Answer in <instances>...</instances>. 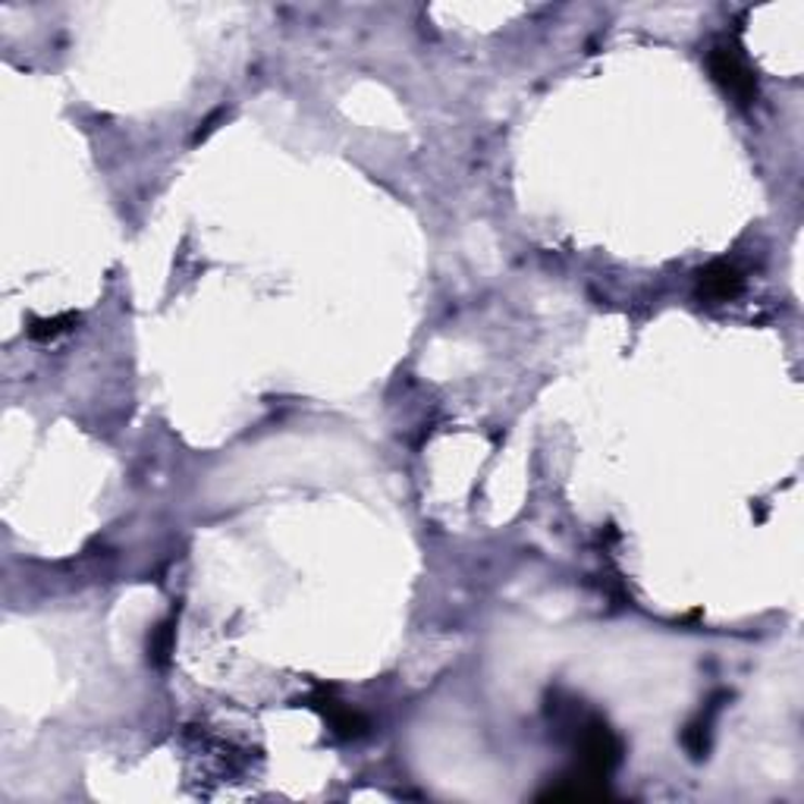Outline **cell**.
I'll list each match as a JSON object with an SVG mask.
<instances>
[{
    "label": "cell",
    "mask_w": 804,
    "mask_h": 804,
    "mask_svg": "<svg viewBox=\"0 0 804 804\" xmlns=\"http://www.w3.org/2000/svg\"><path fill=\"white\" fill-rule=\"evenodd\" d=\"M575 745H578V754H582L585 774L597 776V779H603L623 761V742L600 719H585L575 729Z\"/></svg>",
    "instance_id": "1"
},
{
    "label": "cell",
    "mask_w": 804,
    "mask_h": 804,
    "mask_svg": "<svg viewBox=\"0 0 804 804\" xmlns=\"http://www.w3.org/2000/svg\"><path fill=\"white\" fill-rule=\"evenodd\" d=\"M149 651L151 660H154L157 666H164V663L170 660V651H174V623H164V626L154 628Z\"/></svg>",
    "instance_id": "6"
},
{
    "label": "cell",
    "mask_w": 804,
    "mask_h": 804,
    "mask_svg": "<svg viewBox=\"0 0 804 804\" xmlns=\"http://www.w3.org/2000/svg\"><path fill=\"white\" fill-rule=\"evenodd\" d=\"M742 286H745L742 270L729 265V261H711L707 268H701V273H698V290H701V296L711 298V302H729V298L742 293Z\"/></svg>",
    "instance_id": "3"
},
{
    "label": "cell",
    "mask_w": 804,
    "mask_h": 804,
    "mask_svg": "<svg viewBox=\"0 0 804 804\" xmlns=\"http://www.w3.org/2000/svg\"><path fill=\"white\" fill-rule=\"evenodd\" d=\"M311 707L328 719L330 729H333L340 739H358V736L368 732V719L358 714V711H353V707H346L343 701L330 698V694H318V698L311 701Z\"/></svg>",
    "instance_id": "4"
},
{
    "label": "cell",
    "mask_w": 804,
    "mask_h": 804,
    "mask_svg": "<svg viewBox=\"0 0 804 804\" xmlns=\"http://www.w3.org/2000/svg\"><path fill=\"white\" fill-rule=\"evenodd\" d=\"M707 66H711L716 82L729 91L736 101L751 104L757 98V76H754V69L748 66L745 60L739 58V51L732 44H716L714 51L707 54Z\"/></svg>",
    "instance_id": "2"
},
{
    "label": "cell",
    "mask_w": 804,
    "mask_h": 804,
    "mask_svg": "<svg viewBox=\"0 0 804 804\" xmlns=\"http://www.w3.org/2000/svg\"><path fill=\"white\" fill-rule=\"evenodd\" d=\"M76 324H79V318L73 311L58 315V318H35L29 324V336L35 343H51V340H58L63 333H69Z\"/></svg>",
    "instance_id": "5"
}]
</instances>
